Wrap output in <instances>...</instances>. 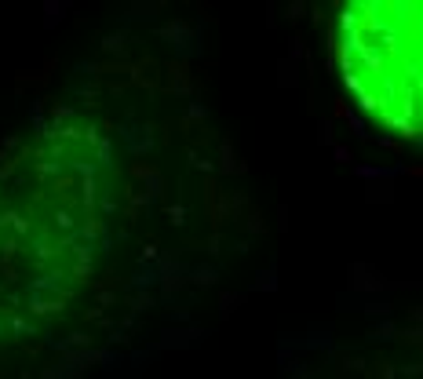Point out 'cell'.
<instances>
[{
  "label": "cell",
  "mask_w": 423,
  "mask_h": 379,
  "mask_svg": "<svg viewBox=\"0 0 423 379\" xmlns=\"http://www.w3.org/2000/svg\"><path fill=\"white\" fill-rule=\"evenodd\" d=\"M172 128L59 106L0 153V379L66 368L142 310L175 251Z\"/></svg>",
  "instance_id": "6da1fadb"
},
{
  "label": "cell",
  "mask_w": 423,
  "mask_h": 379,
  "mask_svg": "<svg viewBox=\"0 0 423 379\" xmlns=\"http://www.w3.org/2000/svg\"><path fill=\"white\" fill-rule=\"evenodd\" d=\"M336 66L372 124L401 139H423V0L343 4Z\"/></svg>",
  "instance_id": "7a4b0ae2"
}]
</instances>
